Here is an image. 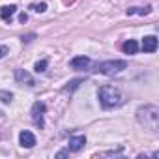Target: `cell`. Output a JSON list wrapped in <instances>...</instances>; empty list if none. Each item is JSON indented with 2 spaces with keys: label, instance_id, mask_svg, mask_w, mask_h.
<instances>
[{
  "label": "cell",
  "instance_id": "cell-1",
  "mask_svg": "<svg viewBox=\"0 0 159 159\" xmlns=\"http://www.w3.org/2000/svg\"><path fill=\"white\" fill-rule=\"evenodd\" d=\"M137 120L140 125H144L150 131H157L159 127V109L155 105H142L137 111Z\"/></svg>",
  "mask_w": 159,
  "mask_h": 159
},
{
  "label": "cell",
  "instance_id": "cell-2",
  "mask_svg": "<svg viewBox=\"0 0 159 159\" xmlns=\"http://www.w3.org/2000/svg\"><path fill=\"white\" fill-rule=\"evenodd\" d=\"M98 96H99V103H101L105 109H114V107H120V105L125 101L124 94H122L116 86H111V84L101 86Z\"/></svg>",
  "mask_w": 159,
  "mask_h": 159
},
{
  "label": "cell",
  "instance_id": "cell-3",
  "mask_svg": "<svg viewBox=\"0 0 159 159\" xmlns=\"http://www.w3.org/2000/svg\"><path fill=\"white\" fill-rule=\"evenodd\" d=\"M127 67V62L125 60H107V62H101V64H98V73H101V75H107V77H111V75H116V73H120V71H124Z\"/></svg>",
  "mask_w": 159,
  "mask_h": 159
},
{
  "label": "cell",
  "instance_id": "cell-4",
  "mask_svg": "<svg viewBox=\"0 0 159 159\" xmlns=\"http://www.w3.org/2000/svg\"><path fill=\"white\" fill-rule=\"evenodd\" d=\"M32 122L41 129L43 125H45V120H43V114H45V103H41V101H36L34 105H32Z\"/></svg>",
  "mask_w": 159,
  "mask_h": 159
},
{
  "label": "cell",
  "instance_id": "cell-5",
  "mask_svg": "<svg viewBox=\"0 0 159 159\" xmlns=\"http://www.w3.org/2000/svg\"><path fill=\"white\" fill-rule=\"evenodd\" d=\"M86 144V137L84 135H77V137H71L69 142H67V152H81Z\"/></svg>",
  "mask_w": 159,
  "mask_h": 159
},
{
  "label": "cell",
  "instance_id": "cell-6",
  "mask_svg": "<svg viewBox=\"0 0 159 159\" xmlns=\"http://www.w3.org/2000/svg\"><path fill=\"white\" fill-rule=\"evenodd\" d=\"M15 81H17L19 84H26V86H34V84H36L34 77H32L28 71H25V69H15Z\"/></svg>",
  "mask_w": 159,
  "mask_h": 159
},
{
  "label": "cell",
  "instance_id": "cell-7",
  "mask_svg": "<svg viewBox=\"0 0 159 159\" xmlns=\"http://www.w3.org/2000/svg\"><path fill=\"white\" fill-rule=\"evenodd\" d=\"M69 66H71V69H75V71H84V69L90 67V58H88V56H75V58L69 62Z\"/></svg>",
  "mask_w": 159,
  "mask_h": 159
},
{
  "label": "cell",
  "instance_id": "cell-8",
  "mask_svg": "<svg viewBox=\"0 0 159 159\" xmlns=\"http://www.w3.org/2000/svg\"><path fill=\"white\" fill-rule=\"evenodd\" d=\"M19 142H21V146L23 148H34L36 146V135L32 133V131H21L19 133Z\"/></svg>",
  "mask_w": 159,
  "mask_h": 159
},
{
  "label": "cell",
  "instance_id": "cell-9",
  "mask_svg": "<svg viewBox=\"0 0 159 159\" xmlns=\"http://www.w3.org/2000/svg\"><path fill=\"white\" fill-rule=\"evenodd\" d=\"M142 51L144 52H155L157 51V38L155 36H146L142 39Z\"/></svg>",
  "mask_w": 159,
  "mask_h": 159
},
{
  "label": "cell",
  "instance_id": "cell-10",
  "mask_svg": "<svg viewBox=\"0 0 159 159\" xmlns=\"http://www.w3.org/2000/svg\"><path fill=\"white\" fill-rule=\"evenodd\" d=\"M122 51H124L125 54H137V51H139V43H137L135 39H127V41H124Z\"/></svg>",
  "mask_w": 159,
  "mask_h": 159
},
{
  "label": "cell",
  "instance_id": "cell-11",
  "mask_svg": "<svg viewBox=\"0 0 159 159\" xmlns=\"http://www.w3.org/2000/svg\"><path fill=\"white\" fill-rule=\"evenodd\" d=\"M15 11H17V6H15V4H11V6H4L2 10H0V17H2L4 21H11V17L15 15Z\"/></svg>",
  "mask_w": 159,
  "mask_h": 159
},
{
  "label": "cell",
  "instance_id": "cell-12",
  "mask_svg": "<svg viewBox=\"0 0 159 159\" xmlns=\"http://www.w3.org/2000/svg\"><path fill=\"white\" fill-rule=\"evenodd\" d=\"M81 83H83V79H73V81L67 83V86L64 88V92H73V90H77Z\"/></svg>",
  "mask_w": 159,
  "mask_h": 159
},
{
  "label": "cell",
  "instance_id": "cell-13",
  "mask_svg": "<svg viewBox=\"0 0 159 159\" xmlns=\"http://www.w3.org/2000/svg\"><path fill=\"white\" fill-rule=\"evenodd\" d=\"M47 66H49V62H47V60H39V62H36L34 71H36V73H43V71L47 69Z\"/></svg>",
  "mask_w": 159,
  "mask_h": 159
},
{
  "label": "cell",
  "instance_id": "cell-14",
  "mask_svg": "<svg viewBox=\"0 0 159 159\" xmlns=\"http://www.w3.org/2000/svg\"><path fill=\"white\" fill-rule=\"evenodd\" d=\"M30 10H34V11H38V13H43V11L47 10V4H45V2H39V4H30Z\"/></svg>",
  "mask_w": 159,
  "mask_h": 159
},
{
  "label": "cell",
  "instance_id": "cell-15",
  "mask_svg": "<svg viewBox=\"0 0 159 159\" xmlns=\"http://www.w3.org/2000/svg\"><path fill=\"white\" fill-rule=\"evenodd\" d=\"M11 99H13V94H10V92H0V101L10 103Z\"/></svg>",
  "mask_w": 159,
  "mask_h": 159
},
{
  "label": "cell",
  "instance_id": "cell-16",
  "mask_svg": "<svg viewBox=\"0 0 159 159\" xmlns=\"http://www.w3.org/2000/svg\"><path fill=\"white\" fill-rule=\"evenodd\" d=\"M152 11V6H146V8H137V13L139 15H148Z\"/></svg>",
  "mask_w": 159,
  "mask_h": 159
},
{
  "label": "cell",
  "instance_id": "cell-17",
  "mask_svg": "<svg viewBox=\"0 0 159 159\" xmlns=\"http://www.w3.org/2000/svg\"><path fill=\"white\" fill-rule=\"evenodd\" d=\"M10 52V49H8V45H0V58H4L6 54Z\"/></svg>",
  "mask_w": 159,
  "mask_h": 159
},
{
  "label": "cell",
  "instance_id": "cell-18",
  "mask_svg": "<svg viewBox=\"0 0 159 159\" xmlns=\"http://www.w3.org/2000/svg\"><path fill=\"white\" fill-rule=\"evenodd\" d=\"M34 38H36V34H28V36H23V38H21V41H23V43H30Z\"/></svg>",
  "mask_w": 159,
  "mask_h": 159
},
{
  "label": "cell",
  "instance_id": "cell-19",
  "mask_svg": "<svg viewBox=\"0 0 159 159\" xmlns=\"http://www.w3.org/2000/svg\"><path fill=\"white\" fill-rule=\"evenodd\" d=\"M19 21H21V23H26V21H28V15H26V13H21V15H19Z\"/></svg>",
  "mask_w": 159,
  "mask_h": 159
},
{
  "label": "cell",
  "instance_id": "cell-20",
  "mask_svg": "<svg viewBox=\"0 0 159 159\" xmlns=\"http://www.w3.org/2000/svg\"><path fill=\"white\" fill-rule=\"evenodd\" d=\"M56 157H60V159H62V157H67V152H66V150H62V152H58V153H56Z\"/></svg>",
  "mask_w": 159,
  "mask_h": 159
},
{
  "label": "cell",
  "instance_id": "cell-21",
  "mask_svg": "<svg viewBox=\"0 0 159 159\" xmlns=\"http://www.w3.org/2000/svg\"><path fill=\"white\" fill-rule=\"evenodd\" d=\"M133 13H137V8H129L127 10V15H133Z\"/></svg>",
  "mask_w": 159,
  "mask_h": 159
},
{
  "label": "cell",
  "instance_id": "cell-22",
  "mask_svg": "<svg viewBox=\"0 0 159 159\" xmlns=\"http://www.w3.org/2000/svg\"><path fill=\"white\" fill-rule=\"evenodd\" d=\"M64 2H66V4H71V2H73V0H64Z\"/></svg>",
  "mask_w": 159,
  "mask_h": 159
}]
</instances>
